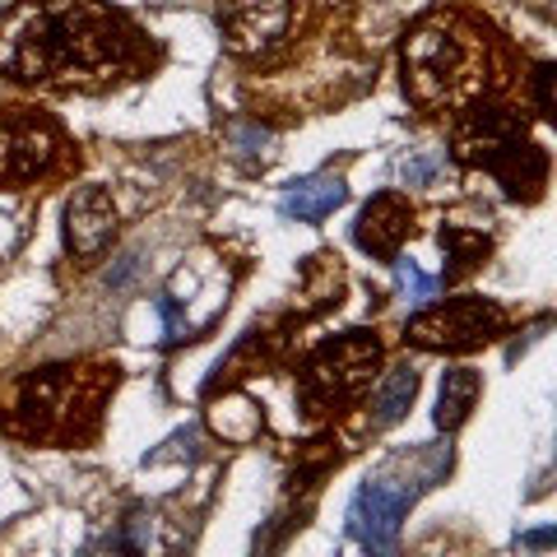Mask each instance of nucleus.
<instances>
[{"label":"nucleus","mask_w":557,"mask_h":557,"mask_svg":"<svg viewBox=\"0 0 557 557\" xmlns=\"http://www.w3.org/2000/svg\"><path fill=\"white\" fill-rule=\"evenodd\" d=\"M131 61V33L98 0H20L0 14V75L42 89H98Z\"/></svg>","instance_id":"1"},{"label":"nucleus","mask_w":557,"mask_h":557,"mask_svg":"<svg viewBox=\"0 0 557 557\" xmlns=\"http://www.w3.org/2000/svg\"><path fill=\"white\" fill-rule=\"evenodd\" d=\"M405 89L428 112L469 108L493 89V47L456 14H437L405 42Z\"/></svg>","instance_id":"2"},{"label":"nucleus","mask_w":557,"mask_h":557,"mask_svg":"<svg viewBox=\"0 0 557 557\" xmlns=\"http://www.w3.org/2000/svg\"><path fill=\"white\" fill-rule=\"evenodd\" d=\"M450 469V446H413L376 469L348 507V530L368 553H395L399 520Z\"/></svg>","instance_id":"3"},{"label":"nucleus","mask_w":557,"mask_h":557,"mask_svg":"<svg viewBox=\"0 0 557 557\" xmlns=\"http://www.w3.org/2000/svg\"><path fill=\"white\" fill-rule=\"evenodd\" d=\"M116 368H42L24 381L20 428L38 442H79L98 428Z\"/></svg>","instance_id":"4"},{"label":"nucleus","mask_w":557,"mask_h":557,"mask_svg":"<svg viewBox=\"0 0 557 557\" xmlns=\"http://www.w3.org/2000/svg\"><path fill=\"white\" fill-rule=\"evenodd\" d=\"M460 153L469 163L493 172L511 196H520V186H525V196H539V186H544V177H548L544 149L530 145L525 131H520V121L511 112H502V108H483V102L465 116Z\"/></svg>","instance_id":"5"},{"label":"nucleus","mask_w":557,"mask_h":557,"mask_svg":"<svg viewBox=\"0 0 557 557\" xmlns=\"http://www.w3.org/2000/svg\"><path fill=\"white\" fill-rule=\"evenodd\" d=\"M344 0H223L219 28L237 57H270L311 20L339 10Z\"/></svg>","instance_id":"6"},{"label":"nucleus","mask_w":557,"mask_h":557,"mask_svg":"<svg viewBox=\"0 0 557 557\" xmlns=\"http://www.w3.org/2000/svg\"><path fill=\"white\" fill-rule=\"evenodd\" d=\"M376 362H381V344H376V335H368V330H348V335H339L335 344H325L302 372L307 409L348 405V399L372 381Z\"/></svg>","instance_id":"7"},{"label":"nucleus","mask_w":557,"mask_h":557,"mask_svg":"<svg viewBox=\"0 0 557 557\" xmlns=\"http://www.w3.org/2000/svg\"><path fill=\"white\" fill-rule=\"evenodd\" d=\"M502 317L497 302H483V298H456L437 311H423L413 317L405 335L418 344V348H446V354H465V348H479L487 339L502 335Z\"/></svg>","instance_id":"8"},{"label":"nucleus","mask_w":557,"mask_h":557,"mask_svg":"<svg viewBox=\"0 0 557 557\" xmlns=\"http://www.w3.org/2000/svg\"><path fill=\"white\" fill-rule=\"evenodd\" d=\"M57 149H61V139L42 116H33V112L0 116V182L5 186L42 177L57 163Z\"/></svg>","instance_id":"9"},{"label":"nucleus","mask_w":557,"mask_h":557,"mask_svg":"<svg viewBox=\"0 0 557 557\" xmlns=\"http://www.w3.org/2000/svg\"><path fill=\"white\" fill-rule=\"evenodd\" d=\"M116 228V209L112 196L102 186H84L75 200L65 205V237L79 256H102Z\"/></svg>","instance_id":"10"},{"label":"nucleus","mask_w":557,"mask_h":557,"mask_svg":"<svg viewBox=\"0 0 557 557\" xmlns=\"http://www.w3.org/2000/svg\"><path fill=\"white\" fill-rule=\"evenodd\" d=\"M409 233H413V209H409L405 196H395V190L376 196L358 219V247L381 256V260H395L399 242H405Z\"/></svg>","instance_id":"11"},{"label":"nucleus","mask_w":557,"mask_h":557,"mask_svg":"<svg viewBox=\"0 0 557 557\" xmlns=\"http://www.w3.org/2000/svg\"><path fill=\"white\" fill-rule=\"evenodd\" d=\"M344 200H348L344 177H335V172H317V177H302V182L288 186L284 214L302 219V223H317V219H325V214H335Z\"/></svg>","instance_id":"12"},{"label":"nucleus","mask_w":557,"mask_h":557,"mask_svg":"<svg viewBox=\"0 0 557 557\" xmlns=\"http://www.w3.org/2000/svg\"><path fill=\"white\" fill-rule=\"evenodd\" d=\"M474 399H479V372L474 368H450L446 376H442V395H437V428L442 432H456L465 418H469V409H474Z\"/></svg>","instance_id":"13"},{"label":"nucleus","mask_w":557,"mask_h":557,"mask_svg":"<svg viewBox=\"0 0 557 557\" xmlns=\"http://www.w3.org/2000/svg\"><path fill=\"white\" fill-rule=\"evenodd\" d=\"M413 395H418V372L405 362V368H395L386 381H381V391H376V428L399 423V418L409 413Z\"/></svg>","instance_id":"14"},{"label":"nucleus","mask_w":557,"mask_h":557,"mask_svg":"<svg viewBox=\"0 0 557 557\" xmlns=\"http://www.w3.org/2000/svg\"><path fill=\"white\" fill-rule=\"evenodd\" d=\"M395 278H399V288H405V298H409L413 307H423V302L437 298V278L423 274V270H418L413 260H405V256H395Z\"/></svg>","instance_id":"15"},{"label":"nucleus","mask_w":557,"mask_h":557,"mask_svg":"<svg viewBox=\"0 0 557 557\" xmlns=\"http://www.w3.org/2000/svg\"><path fill=\"white\" fill-rule=\"evenodd\" d=\"M442 247L450 251V260H456V270H469L487 251V242L483 237H465L460 228H442Z\"/></svg>","instance_id":"16"},{"label":"nucleus","mask_w":557,"mask_h":557,"mask_svg":"<svg viewBox=\"0 0 557 557\" xmlns=\"http://www.w3.org/2000/svg\"><path fill=\"white\" fill-rule=\"evenodd\" d=\"M432 172H437L432 159H413V163H405V182H428Z\"/></svg>","instance_id":"17"},{"label":"nucleus","mask_w":557,"mask_h":557,"mask_svg":"<svg viewBox=\"0 0 557 557\" xmlns=\"http://www.w3.org/2000/svg\"><path fill=\"white\" fill-rule=\"evenodd\" d=\"M525 544H534V548H544V544H553V530H539V534H525Z\"/></svg>","instance_id":"18"}]
</instances>
